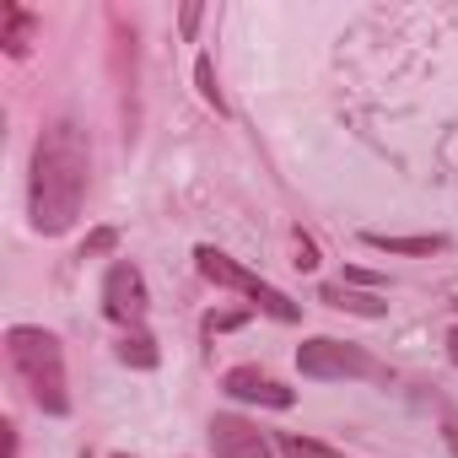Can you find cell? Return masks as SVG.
<instances>
[{
  "label": "cell",
  "mask_w": 458,
  "mask_h": 458,
  "mask_svg": "<svg viewBox=\"0 0 458 458\" xmlns=\"http://www.w3.org/2000/svg\"><path fill=\"white\" fill-rule=\"evenodd\" d=\"M87 173H92L87 130L76 119H55L33 146V178H28L33 233H44V238L71 233L81 205H87Z\"/></svg>",
  "instance_id": "obj_1"
},
{
  "label": "cell",
  "mask_w": 458,
  "mask_h": 458,
  "mask_svg": "<svg viewBox=\"0 0 458 458\" xmlns=\"http://www.w3.org/2000/svg\"><path fill=\"white\" fill-rule=\"evenodd\" d=\"M6 356H12V372L17 383L28 388V399L44 410V415H71V388H65V351L49 329H33V324H17L6 329Z\"/></svg>",
  "instance_id": "obj_2"
},
{
  "label": "cell",
  "mask_w": 458,
  "mask_h": 458,
  "mask_svg": "<svg viewBox=\"0 0 458 458\" xmlns=\"http://www.w3.org/2000/svg\"><path fill=\"white\" fill-rule=\"evenodd\" d=\"M194 265H199V276L205 281H216V286H226V292H243L259 313H270L276 324H297L302 318V308L281 292V286H270L265 276H254V270H243L238 259H226L221 249H210V243H199L194 249Z\"/></svg>",
  "instance_id": "obj_3"
},
{
  "label": "cell",
  "mask_w": 458,
  "mask_h": 458,
  "mask_svg": "<svg viewBox=\"0 0 458 458\" xmlns=\"http://www.w3.org/2000/svg\"><path fill=\"white\" fill-rule=\"evenodd\" d=\"M297 367H302V377H318V383H335V377H372V372H377L372 356H367L361 345L329 340V335L297 345Z\"/></svg>",
  "instance_id": "obj_4"
},
{
  "label": "cell",
  "mask_w": 458,
  "mask_h": 458,
  "mask_svg": "<svg viewBox=\"0 0 458 458\" xmlns=\"http://www.w3.org/2000/svg\"><path fill=\"white\" fill-rule=\"evenodd\" d=\"M146 276L130 265V259H114L108 265V276H103V313L119 324V329H140V318H146Z\"/></svg>",
  "instance_id": "obj_5"
},
{
  "label": "cell",
  "mask_w": 458,
  "mask_h": 458,
  "mask_svg": "<svg viewBox=\"0 0 458 458\" xmlns=\"http://www.w3.org/2000/svg\"><path fill=\"white\" fill-rule=\"evenodd\" d=\"M210 447H216V458H270L276 453L270 437L243 415H216L210 420Z\"/></svg>",
  "instance_id": "obj_6"
},
{
  "label": "cell",
  "mask_w": 458,
  "mask_h": 458,
  "mask_svg": "<svg viewBox=\"0 0 458 458\" xmlns=\"http://www.w3.org/2000/svg\"><path fill=\"white\" fill-rule=\"evenodd\" d=\"M221 388L233 394V399H243V404H270V410H292L297 404V388L265 377L259 367H233V372L221 377Z\"/></svg>",
  "instance_id": "obj_7"
},
{
  "label": "cell",
  "mask_w": 458,
  "mask_h": 458,
  "mask_svg": "<svg viewBox=\"0 0 458 458\" xmlns=\"http://www.w3.org/2000/svg\"><path fill=\"white\" fill-rule=\"evenodd\" d=\"M0 17H6V33H0V44H6V55H12V60H22V55L33 49L38 17H33L28 6H17V0H6V6H0Z\"/></svg>",
  "instance_id": "obj_8"
},
{
  "label": "cell",
  "mask_w": 458,
  "mask_h": 458,
  "mask_svg": "<svg viewBox=\"0 0 458 458\" xmlns=\"http://www.w3.org/2000/svg\"><path fill=\"white\" fill-rule=\"evenodd\" d=\"M318 302H329V308H340V313H356V318H383V313H388V302H383L377 292H351V286H324Z\"/></svg>",
  "instance_id": "obj_9"
},
{
  "label": "cell",
  "mask_w": 458,
  "mask_h": 458,
  "mask_svg": "<svg viewBox=\"0 0 458 458\" xmlns=\"http://www.w3.org/2000/svg\"><path fill=\"white\" fill-rule=\"evenodd\" d=\"M367 249H377V254H404V259H420V254H442L447 249V238H388V233H367Z\"/></svg>",
  "instance_id": "obj_10"
},
{
  "label": "cell",
  "mask_w": 458,
  "mask_h": 458,
  "mask_svg": "<svg viewBox=\"0 0 458 458\" xmlns=\"http://www.w3.org/2000/svg\"><path fill=\"white\" fill-rule=\"evenodd\" d=\"M114 356L124 361V367H135V372H151L162 356H157V340L146 335V329H124L119 335V345H114Z\"/></svg>",
  "instance_id": "obj_11"
},
{
  "label": "cell",
  "mask_w": 458,
  "mask_h": 458,
  "mask_svg": "<svg viewBox=\"0 0 458 458\" xmlns=\"http://www.w3.org/2000/svg\"><path fill=\"white\" fill-rule=\"evenodd\" d=\"M276 447H281L286 458H340L329 442H318V437H302V431H281V437H276Z\"/></svg>",
  "instance_id": "obj_12"
},
{
  "label": "cell",
  "mask_w": 458,
  "mask_h": 458,
  "mask_svg": "<svg viewBox=\"0 0 458 458\" xmlns=\"http://www.w3.org/2000/svg\"><path fill=\"white\" fill-rule=\"evenodd\" d=\"M194 87H199V98H205L216 114H226V98H221V87H216V60H210V55L194 60Z\"/></svg>",
  "instance_id": "obj_13"
},
{
  "label": "cell",
  "mask_w": 458,
  "mask_h": 458,
  "mask_svg": "<svg viewBox=\"0 0 458 458\" xmlns=\"http://www.w3.org/2000/svg\"><path fill=\"white\" fill-rule=\"evenodd\" d=\"M114 249H119V233H114V226H98V233H87V243H81V259L114 254Z\"/></svg>",
  "instance_id": "obj_14"
},
{
  "label": "cell",
  "mask_w": 458,
  "mask_h": 458,
  "mask_svg": "<svg viewBox=\"0 0 458 458\" xmlns=\"http://www.w3.org/2000/svg\"><path fill=\"white\" fill-rule=\"evenodd\" d=\"M249 313H205V335H226V329H243Z\"/></svg>",
  "instance_id": "obj_15"
},
{
  "label": "cell",
  "mask_w": 458,
  "mask_h": 458,
  "mask_svg": "<svg viewBox=\"0 0 458 458\" xmlns=\"http://www.w3.org/2000/svg\"><path fill=\"white\" fill-rule=\"evenodd\" d=\"M199 17H205L199 6H183V12H178V33H183V38H194V33H199Z\"/></svg>",
  "instance_id": "obj_16"
},
{
  "label": "cell",
  "mask_w": 458,
  "mask_h": 458,
  "mask_svg": "<svg viewBox=\"0 0 458 458\" xmlns=\"http://www.w3.org/2000/svg\"><path fill=\"white\" fill-rule=\"evenodd\" d=\"M313 265H318V249H313V238L297 233V270H313Z\"/></svg>",
  "instance_id": "obj_17"
},
{
  "label": "cell",
  "mask_w": 458,
  "mask_h": 458,
  "mask_svg": "<svg viewBox=\"0 0 458 458\" xmlns=\"http://www.w3.org/2000/svg\"><path fill=\"white\" fill-rule=\"evenodd\" d=\"M345 281L351 286H383V276H372V270H345Z\"/></svg>",
  "instance_id": "obj_18"
},
{
  "label": "cell",
  "mask_w": 458,
  "mask_h": 458,
  "mask_svg": "<svg viewBox=\"0 0 458 458\" xmlns=\"http://www.w3.org/2000/svg\"><path fill=\"white\" fill-rule=\"evenodd\" d=\"M442 437H447V447H453V458H458V415L442 420Z\"/></svg>",
  "instance_id": "obj_19"
},
{
  "label": "cell",
  "mask_w": 458,
  "mask_h": 458,
  "mask_svg": "<svg viewBox=\"0 0 458 458\" xmlns=\"http://www.w3.org/2000/svg\"><path fill=\"white\" fill-rule=\"evenodd\" d=\"M6 431V458H17V426H0Z\"/></svg>",
  "instance_id": "obj_20"
},
{
  "label": "cell",
  "mask_w": 458,
  "mask_h": 458,
  "mask_svg": "<svg viewBox=\"0 0 458 458\" xmlns=\"http://www.w3.org/2000/svg\"><path fill=\"white\" fill-rule=\"evenodd\" d=\"M447 356H453V361H458V329H453V335H447Z\"/></svg>",
  "instance_id": "obj_21"
},
{
  "label": "cell",
  "mask_w": 458,
  "mask_h": 458,
  "mask_svg": "<svg viewBox=\"0 0 458 458\" xmlns=\"http://www.w3.org/2000/svg\"><path fill=\"white\" fill-rule=\"evenodd\" d=\"M453 308H458V302H453Z\"/></svg>",
  "instance_id": "obj_22"
},
{
  "label": "cell",
  "mask_w": 458,
  "mask_h": 458,
  "mask_svg": "<svg viewBox=\"0 0 458 458\" xmlns=\"http://www.w3.org/2000/svg\"><path fill=\"white\" fill-rule=\"evenodd\" d=\"M119 458H124V453H119Z\"/></svg>",
  "instance_id": "obj_23"
}]
</instances>
